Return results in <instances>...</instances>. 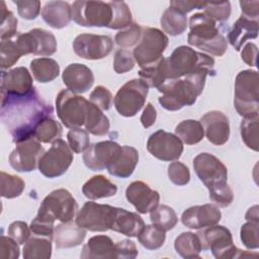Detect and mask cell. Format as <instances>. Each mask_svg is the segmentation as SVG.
I'll use <instances>...</instances> for the list:
<instances>
[{"label":"cell","instance_id":"d6986e66","mask_svg":"<svg viewBox=\"0 0 259 259\" xmlns=\"http://www.w3.org/2000/svg\"><path fill=\"white\" fill-rule=\"evenodd\" d=\"M34 89L32 77L25 67H16L1 74V94L22 96Z\"/></svg>","mask_w":259,"mask_h":259},{"label":"cell","instance_id":"f35d334b","mask_svg":"<svg viewBox=\"0 0 259 259\" xmlns=\"http://www.w3.org/2000/svg\"><path fill=\"white\" fill-rule=\"evenodd\" d=\"M165 239V232L154 225H145L144 229L138 235L139 242L148 250H157L161 248Z\"/></svg>","mask_w":259,"mask_h":259},{"label":"cell","instance_id":"484cf974","mask_svg":"<svg viewBox=\"0 0 259 259\" xmlns=\"http://www.w3.org/2000/svg\"><path fill=\"white\" fill-rule=\"evenodd\" d=\"M86 237V230L72 222L61 223L55 228L54 240L57 249L74 248L81 245Z\"/></svg>","mask_w":259,"mask_h":259},{"label":"cell","instance_id":"ffe728a7","mask_svg":"<svg viewBox=\"0 0 259 259\" xmlns=\"http://www.w3.org/2000/svg\"><path fill=\"white\" fill-rule=\"evenodd\" d=\"M200 123L208 142L215 146H223L230 138V122L226 114L219 110H211L203 114Z\"/></svg>","mask_w":259,"mask_h":259},{"label":"cell","instance_id":"d590c367","mask_svg":"<svg viewBox=\"0 0 259 259\" xmlns=\"http://www.w3.org/2000/svg\"><path fill=\"white\" fill-rule=\"evenodd\" d=\"M175 135L182 143L186 145H195L203 139L204 131L200 121L185 119L176 125Z\"/></svg>","mask_w":259,"mask_h":259},{"label":"cell","instance_id":"52a82bcc","mask_svg":"<svg viewBox=\"0 0 259 259\" xmlns=\"http://www.w3.org/2000/svg\"><path fill=\"white\" fill-rule=\"evenodd\" d=\"M78 210V204L72 194L64 188L56 189L47 195L38 208L35 218L54 224L72 222Z\"/></svg>","mask_w":259,"mask_h":259},{"label":"cell","instance_id":"9f6ffc18","mask_svg":"<svg viewBox=\"0 0 259 259\" xmlns=\"http://www.w3.org/2000/svg\"><path fill=\"white\" fill-rule=\"evenodd\" d=\"M30 228L27 224L22 221H16L10 224L8 227V236L16 241L19 245L24 244L30 236Z\"/></svg>","mask_w":259,"mask_h":259},{"label":"cell","instance_id":"db71d44e","mask_svg":"<svg viewBox=\"0 0 259 259\" xmlns=\"http://www.w3.org/2000/svg\"><path fill=\"white\" fill-rule=\"evenodd\" d=\"M90 102L99 107L101 110H108L112 104V94L104 86H96L90 93Z\"/></svg>","mask_w":259,"mask_h":259},{"label":"cell","instance_id":"4fadbf2b","mask_svg":"<svg viewBox=\"0 0 259 259\" xmlns=\"http://www.w3.org/2000/svg\"><path fill=\"white\" fill-rule=\"evenodd\" d=\"M73 153L69 145L62 139L55 141L38 161V171L48 178L63 175L73 162Z\"/></svg>","mask_w":259,"mask_h":259},{"label":"cell","instance_id":"f5cc1de1","mask_svg":"<svg viewBox=\"0 0 259 259\" xmlns=\"http://www.w3.org/2000/svg\"><path fill=\"white\" fill-rule=\"evenodd\" d=\"M135 58L132 52L127 50H118L114 55L113 69L117 74H123L134 69Z\"/></svg>","mask_w":259,"mask_h":259},{"label":"cell","instance_id":"7dc6e473","mask_svg":"<svg viewBox=\"0 0 259 259\" xmlns=\"http://www.w3.org/2000/svg\"><path fill=\"white\" fill-rule=\"evenodd\" d=\"M67 140L70 149L77 154L84 152L90 146L88 132L81 127L71 128L67 134Z\"/></svg>","mask_w":259,"mask_h":259},{"label":"cell","instance_id":"e575fe53","mask_svg":"<svg viewBox=\"0 0 259 259\" xmlns=\"http://www.w3.org/2000/svg\"><path fill=\"white\" fill-rule=\"evenodd\" d=\"M160 23L164 32L175 36L185 31L187 27V17L186 14L169 6V8L163 12Z\"/></svg>","mask_w":259,"mask_h":259},{"label":"cell","instance_id":"e7e4bbea","mask_svg":"<svg viewBox=\"0 0 259 259\" xmlns=\"http://www.w3.org/2000/svg\"><path fill=\"white\" fill-rule=\"evenodd\" d=\"M157 118V111L156 108L152 103H147L146 107L144 108V111L141 115V122L145 128H148L152 126Z\"/></svg>","mask_w":259,"mask_h":259},{"label":"cell","instance_id":"74e56055","mask_svg":"<svg viewBox=\"0 0 259 259\" xmlns=\"http://www.w3.org/2000/svg\"><path fill=\"white\" fill-rule=\"evenodd\" d=\"M150 220L154 226L164 232L172 230L178 222L175 210L165 204H158L152 211H150Z\"/></svg>","mask_w":259,"mask_h":259},{"label":"cell","instance_id":"6da1fadb","mask_svg":"<svg viewBox=\"0 0 259 259\" xmlns=\"http://www.w3.org/2000/svg\"><path fill=\"white\" fill-rule=\"evenodd\" d=\"M52 113V105L35 89L22 96L1 94V120L16 144L33 137L37 124Z\"/></svg>","mask_w":259,"mask_h":259},{"label":"cell","instance_id":"44dd1931","mask_svg":"<svg viewBox=\"0 0 259 259\" xmlns=\"http://www.w3.org/2000/svg\"><path fill=\"white\" fill-rule=\"evenodd\" d=\"M125 197L140 213L152 211L159 204L160 200L159 192L153 190L143 181H134L128 184L125 189Z\"/></svg>","mask_w":259,"mask_h":259},{"label":"cell","instance_id":"4dcf8cb0","mask_svg":"<svg viewBox=\"0 0 259 259\" xmlns=\"http://www.w3.org/2000/svg\"><path fill=\"white\" fill-rule=\"evenodd\" d=\"M174 248L178 255L185 259L199 258L202 251L200 240L197 234L191 232L181 233L174 241Z\"/></svg>","mask_w":259,"mask_h":259},{"label":"cell","instance_id":"7c38bea8","mask_svg":"<svg viewBox=\"0 0 259 259\" xmlns=\"http://www.w3.org/2000/svg\"><path fill=\"white\" fill-rule=\"evenodd\" d=\"M116 207L87 201L76 215V225L91 232H106L111 229Z\"/></svg>","mask_w":259,"mask_h":259},{"label":"cell","instance_id":"cb8c5ba5","mask_svg":"<svg viewBox=\"0 0 259 259\" xmlns=\"http://www.w3.org/2000/svg\"><path fill=\"white\" fill-rule=\"evenodd\" d=\"M41 17L51 27L61 29L73 19L72 6L65 1H49L41 9Z\"/></svg>","mask_w":259,"mask_h":259},{"label":"cell","instance_id":"816d5d0a","mask_svg":"<svg viewBox=\"0 0 259 259\" xmlns=\"http://www.w3.org/2000/svg\"><path fill=\"white\" fill-rule=\"evenodd\" d=\"M168 177L175 185L183 186L189 182L190 172L186 165L179 161H175L168 166Z\"/></svg>","mask_w":259,"mask_h":259},{"label":"cell","instance_id":"be15d7a7","mask_svg":"<svg viewBox=\"0 0 259 259\" xmlns=\"http://www.w3.org/2000/svg\"><path fill=\"white\" fill-rule=\"evenodd\" d=\"M242 15L258 20L259 17V1H240Z\"/></svg>","mask_w":259,"mask_h":259},{"label":"cell","instance_id":"2e32d148","mask_svg":"<svg viewBox=\"0 0 259 259\" xmlns=\"http://www.w3.org/2000/svg\"><path fill=\"white\" fill-rule=\"evenodd\" d=\"M113 48V41L108 35L81 33L73 41L75 54L85 60H101L108 56Z\"/></svg>","mask_w":259,"mask_h":259},{"label":"cell","instance_id":"681fc988","mask_svg":"<svg viewBox=\"0 0 259 259\" xmlns=\"http://www.w3.org/2000/svg\"><path fill=\"white\" fill-rule=\"evenodd\" d=\"M204 14L210 17L212 20L217 21H226L231 15V3L229 1L223 2H205L203 7Z\"/></svg>","mask_w":259,"mask_h":259},{"label":"cell","instance_id":"ba28073f","mask_svg":"<svg viewBox=\"0 0 259 259\" xmlns=\"http://www.w3.org/2000/svg\"><path fill=\"white\" fill-rule=\"evenodd\" d=\"M168 36L155 27L143 28L142 37L135 47L133 55L135 61L143 69L157 64L168 46Z\"/></svg>","mask_w":259,"mask_h":259},{"label":"cell","instance_id":"9a60e30c","mask_svg":"<svg viewBox=\"0 0 259 259\" xmlns=\"http://www.w3.org/2000/svg\"><path fill=\"white\" fill-rule=\"evenodd\" d=\"M147 150L161 161H176L183 152V143L176 135L159 130L149 137Z\"/></svg>","mask_w":259,"mask_h":259},{"label":"cell","instance_id":"1f68e13d","mask_svg":"<svg viewBox=\"0 0 259 259\" xmlns=\"http://www.w3.org/2000/svg\"><path fill=\"white\" fill-rule=\"evenodd\" d=\"M30 70L33 78L39 83L51 82L60 74L59 64L51 58L33 59L30 62Z\"/></svg>","mask_w":259,"mask_h":259},{"label":"cell","instance_id":"11a10c76","mask_svg":"<svg viewBox=\"0 0 259 259\" xmlns=\"http://www.w3.org/2000/svg\"><path fill=\"white\" fill-rule=\"evenodd\" d=\"M17 6L18 14L26 20L35 19L40 12V2L35 1H13Z\"/></svg>","mask_w":259,"mask_h":259},{"label":"cell","instance_id":"ab89813d","mask_svg":"<svg viewBox=\"0 0 259 259\" xmlns=\"http://www.w3.org/2000/svg\"><path fill=\"white\" fill-rule=\"evenodd\" d=\"M36 40L35 56H52L57 51V40L55 35L44 28L30 29Z\"/></svg>","mask_w":259,"mask_h":259},{"label":"cell","instance_id":"f6af8a7d","mask_svg":"<svg viewBox=\"0 0 259 259\" xmlns=\"http://www.w3.org/2000/svg\"><path fill=\"white\" fill-rule=\"evenodd\" d=\"M1 24L0 38L1 40L10 39L17 34V19L14 14L6 8L4 1H1Z\"/></svg>","mask_w":259,"mask_h":259},{"label":"cell","instance_id":"680465c9","mask_svg":"<svg viewBox=\"0 0 259 259\" xmlns=\"http://www.w3.org/2000/svg\"><path fill=\"white\" fill-rule=\"evenodd\" d=\"M114 247L116 252V258L134 259L138 256V249L136 247V244L128 239H123L116 242L114 244Z\"/></svg>","mask_w":259,"mask_h":259},{"label":"cell","instance_id":"b9f144b4","mask_svg":"<svg viewBox=\"0 0 259 259\" xmlns=\"http://www.w3.org/2000/svg\"><path fill=\"white\" fill-rule=\"evenodd\" d=\"M112 7V21L108 28L110 29H124L133 23L132 12L127 4L123 1H111Z\"/></svg>","mask_w":259,"mask_h":259},{"label":"cell","instance_id":"7bdbcfd3","mask_svg":"<svg viewBox=\"0 0 259 259\" xmlns=\"http://www.w3.org/2000/svg\"><path fill=\"white\" fill-rule=\"evenodd\" d=\"M25 187L24 181L16 175L1 172V196L4 198H15L21 195Z\"/></svg>","mask_w":259,"mask_h":259},{"label":"cell","instance_id":"c3c4849f","mask_svg":"<svg viewBox=\"0 0 259 259\" xmlns=\"http://www.w3.org/2000/svg\"><path fill=\"white\" fill-rule=\"evenodd\" d=\"M209 198L220 207L229 206L234 200V193L228 183H222L208 188Z\"/></svg>","mask_w":259,"mask_h":259},{"label":"cell","instance_id":"d4e9b609","mask_svg":"<svg viewBox=\"0 0 259 259\" xmlns=\"http://www.w3.org/2000/svg\"><path fill=\"white\" fill-rule=\"evenodd\" d=\"M258 20L250 19L241 14L228 33V40L231 46L240 52L246 40L258 36Z\"/></svg>","mask_w":259,"mask_h":259},{"label":"cell","instance_id":"d6a6232c","mask_svg":"<svg viewBox=\"0 0 259 259\" xmlns=\"http://www.w3.org/2000/svg\"><path fill=\"white\" fill-rule=\"evenodd\" d=\"M85 130L94 136H105L109 132V119L102 110L89 101L88 111L84 122Z\"/></svg>","mask_w":259,"mask_h":259},{"label":"cell","instance_id":"03108f58","mask_svg":"<svg viewBox=\"0 0 259 259\" xmlns=\"http://www.w3.org/2000/svg\"><path fill=\"white\" fill-rule=\"evenodd\" d=\"M245 219L247 221H251V222H258L259 223V215H258V205H254L252 207H250L246 214H245Z\"/></svg>","mask_w":259,"mask_h":259},{"label":"cell","instance_id":"30bf717a","mask_svg":"<svg viewBox=\"0 0 259 259\" xmlns=\"http://www.w3.org/2000/svg\"><path fill=\"white\" fill-rule=\"evenodd\" d=\"M72 6L73 20L86 27H108L112 21L110 2L75 1Z\"/></svg>","mask_w":259,"mask_h":259},{"label":"cell","instance_id":"8992f818","mask_svg":"<svg viewBox=\"0 0 259 259\" xmlns=\"http://www.w3.org/2000/svg\"><path fill=\"white\" fill-rule=\"evenodd\" d=\"M202 250H210L211 254L218 259H231L241 257H256L257 253H247L238 249L233 242L232 233L229 229L218 224L203 228L197 233Z\"/></svg>","mask_w":259,"mask_h":259},{"label":"cell","instance_id":"6125c7cd","mask_svg":"<svg viewBox=\"0 0 259 259\" xmlns=\"http://www.w3.org/2000/svg\"><path fill=\"white\" fill-rule=\"evenodd\" d=\"M205 5V2L200 1H170V6L186 14L193 9H202Z\"/></svg>","mask_w":259,"mask_h":259},{"label":"cell","instance_id":"277c9868","mask_svg":"<svg viewBox=\"0 0 259 259\" xmlns=\"http://www.w3.org/2000/svg\"><path fill=\"white\" fill-rule=\"evenodd\" d=\"M190 32L187 41L202 52L221 57L228 49L226 37L217 27V22L204 13H195L189 19Z\"/></svg>","mask_w":259,"mask_h":259},{"label":"cell","instance_id":"836d02e7","mask_svg":"<svg viewBox=\"0 0 259 259\" xmlns=\"http://www.w3.org/2000/svg\"><path fill=\"white\" fill-rule=\"evenodd\" d=\"M24 259H50L52 256L51 239L41 236H32L24 243L22 250Z\"/></svg>","mask_w":259,"mask_h":259},{"label":"cell","instance_id":"603a6c76","mask_svg":"<svg viewBox=\"0 0 259 259\" xmlns=\"http://www.w3.org/2000/svg\"><path fill=\"white\" fill-rule=\"evenodd\" d=\"M62 79L68 90L76 94L87 92L94 83L92 71L79 63L68 65L62 74Z\"/></svg>","mask_w":259,"mask_h":259},{"label":"cell","instance_id":"9c48e42d","mask_svg":"<svg viewBox=\"0 0 259 259\" xmlns=\"http://www.w3.org/2000/svg\"><path fill=\"white\" fill-rule=\"evenodd\" d=\"M89 101L83 96L64 89L56 98L57 115L68 128H77L84 125Z\"/></svg>","mask_w":259,"mask_h":259},{"label":"cell","instance_id":"8d00e7d4","mask_svg":"<svg viewBox=\"0 0 259 259\" xmlns=\"http://www.w3.org/2000/svg\"><path fill=\"white\" fill-rule=\"evenodd\" d=\"M62 132L63 128L60 122L55 120L52 116H48L37 124L33 134V138H35L40 143H54L61 138Z\"/></svg>","mask_w":259,"mask_h":259},{"label":"cell","instance_id":"e0dca14e","mask_svg":"<svg viewBox=\"0 0 259 259\" xmlns=\"http://www.w3.org/2000/svg\"><path fill=\"white\" fill-rule=\"evenodd\" d=\"M193 169L207 189L227 182V167L220 159L209 153L198 154L193 159Z\"/></svg>","mask_w":259,"mask_h":259},{"label":"cell","instance_id":"ee69618b","mask_svg":"<svg viewBox=\"0 0 259 259\" xmlns=\"http://www.w3.org/2000/svg\"><path fill=\"white\" fill-rule=\"evenodd\" d=\"M259 118H243L240 125V133L245 145L253 150L258 151V128H259Z\"/></svg>","mask_w":259,"mask_h":259},{"label":"cell","instance_id":"83f0119b","mask_svg":"<svg viewBox=\"0 0 259 259\" xmlns=\"http://www.w3.org/2000/svg\"><path fill=\"white\" fill-rule=\"evenodd\" d=\"M82 259L116 258L115 247L112 240L105 235H97L88 240L80 254Z\"/></svg>","mask_w":259,"mask_h":259},{"label":"cell","instance_id":"5b68a950","mask_svg":"<svg viewBox=\"0 0 259 259\" xmlns=\"http://www.w3.org/2000/svg\"><path fill=\"white\" fill-rule=\"evenodd\" d=\"M234 106L244 118L258 117L259 76L254 70L241 71L235 80Z\"/></svg>","mask_w":259,"mask_h":259},{"label":"cell","instance_id":"7402d4cb","mask_svg":"<svg viewBox=\"0 0 259 259\" xmlns=\"http://www.w3.org/2000/svg\"><path fill=\"white\" fill-rule=\"evenodd\" d=\"M221 218V210L215 205L207 203L185 209L181 215V222L189 229L199 230L219 224Z\"/></svg>","mask_w":259,"mask_h":259},{"label":"cell","instance_id":"f546056e","mask_svg":"<svg viewBox=\"0 0 259 259\" xmlns=\"http://www.w3.org/2000/svg\"><path fill=\"white\" fill-rule=\"evenodd\" d=\"M82 192L87 198L96 200L115 195L117 187L104 175H95L84 183L82 186Z\"/></svg>","mask_w":259,"mask_h":259},{"label":"cell","instance_id":"f907efd6","mask_svg":"<svg viewBox=\"0 0 259 259\" xmlns=\"http://www.w3.org/2000/svg\"><path fill=\"white\" fill-rule=\"evenodd\" d=\"M240 237L247 249H257L259 247V223L248 221L241 227Z\"/></svg>","mask_w":259,"mask_h":259},{"label":"cell","instance_id":"ac0fdd59","mask_svg":"<svg viewBox=\"0 0 259 259\" xmlns=\"http://www.w3.org/2000/svg\"><path fill=\"white\" fill-rule=\"evenodd\" d=\"M122 146L113 141H103L90 145L83 153V162L92 171H101L113 164Z\"/></svg>","mask_w":259,"mask_h":259},{"label":"cell","instance_id":"4316f807","mask_svg":"<svg viewBox=\"0 0 259 259\" xmlns=\"http://www.w3.org/2000/svg\"><path fill=\"white\" fill-rule=\"evenodd\" d=\"M144 227L145 223L137 212H132L126 209L116 207L114 220L110 230L127 237H138Z\"/></svg>","mask_w":259,"mask_h":259},{"label":"cell","instance_id":"6f0895ef","mask_svg":"<svg viewBox=\"0 0 259 259\" xmlns=\"http://www.w3.org/2000/svg\"><path fill=\"white\" fill-rule=\"evenodd\" d=\"M18 243L11 237L1 236L0 238V257L3 259H17L19 257Z\"/></svg>","mask_w":259,"mask_h":259},{"label":"cell","instance_id":"7a4b0ae2","mask_svg":"<svg viewBox=\"0 0 259 259\" xmlns=\"http://www.w3.org/2000/svg\"><path fill=\"white\" fill-rule=\"evenodd\" d=\"M207 75L211 74L207 70L201 69L183 78L166 80L158 88V91L162 93L159 97V103L163 108L170 111L194 104L196 98L203 91Z\"/></svg>","mask_w":259,"mask_h":259},{"label":"cell","instance_id":"94428289","mask_svg":"<svg viewBox=\"0 0 259 259\" xmlns=\"http://www.w3.org/2000/svg\"><path fill=\"white\" fill-rule=\"evenodd\" d=\"M257 52L258 48L253 42H247L241 51L242 60L251 67L257 66Z\"/></svg>","mask_w":259,"mask_h":259},{"label":"cell","instance_id":"5bb4252c","mask_svg":"<svg viewBox=\"0 0 259 259\" xmlns=\"http://www.w3.org/2000/svg\"><path fill=\"white\" fill-rule=\"evenodd\" d=\"M45 149L35 138L23 140L16 144L9 155V164L17 172H30L38 166V161Z\"/></svg>","mask_w":259,"mask_h":259},{"label":"cell","instance_id":"8fae6325","mask_svg":"<svg viewBox=\"0 0 259 259\" xmlns=\"http://www.w3.org/2000/svg\"><path fill=\"white\" fill-rule=\"evenodd\" d=\"M149 86L142 79H133L122 85L113 98L116 111L125 117L135 116L145 105Z\"/></svg>","mask_w":259,"mask_h":259},{"label":"cell","instance_id":"3957f363","mask_svg":"<svg viewBox=\"0 0 259 259\" xmlns=\"http://www.w3.org/2000/svg\"><path fill=\"white\" fill-rule=\"evenodd\" d=\"M160 66L165 80L183 78L201 69L215 75L213 58L186 46L177 47L170 57L162 58Z\"/></svg>","mask_w":259,"mask_h":259},{"label":"cell","instance_id":"bcb514c9","mask_svg":"<svg viewBox=\"0 0 259 259\" xmlns=\"http://www.w3.org/2000/svg\"><path fill=\"white\" fill-rule=\"evenodd\" d=\"M143 28L136 22H133L128 27L118 31L115 34L114 40L121 48H130L137 46L142 37Z\"/></svg>","mask_w":259,"mask_h":259},{"label":"cell","instance_id":"91938a15","mask_svg":"<svg viewBox=\"0 0 259 259\" xmlns=\"http://www.w3.org/2000/svg\"><path fill=\"white\" fill-rule=\"evenodd\" d=\"M29 228H30V231L32 234H34L36 236L47 237L52 240V238L54 237L56 227L54 224H50L48 222L38 220L37 218H34L31 221Z\"/></svg>","mask_w":259,"mask_h":259},{"label":"cell","instance_id":"60d3db41","mask_svg":"<svg viewBox=\"0 0 259 259\" xmlns=\"http://www.w3.org/2000/svg\"><path fill=\"white\" fill-rule=\"evenodd\" d=\"M23 56L15 36L10 39L1 40L0 45V57H1V68L2 70L8 69L15 65L20 57Z\"/></svg>","mask_w":259,"mask_h":259},{"label":"cell","instance_id":"f1b7e54d","mask_svg":"<svg viewBox=\"0 0 259 259\" xmlns=\"http://www.w3.org/2000/svg\"><path fill=\"white\" fill-rule=\"evenodd\" d=\"M139 162V152L134 147L122 146L116 161L107 167V172L118 178H127L135 171Z\"/></svg>","mask_w":259,"mask_h":259}]
</instances>
